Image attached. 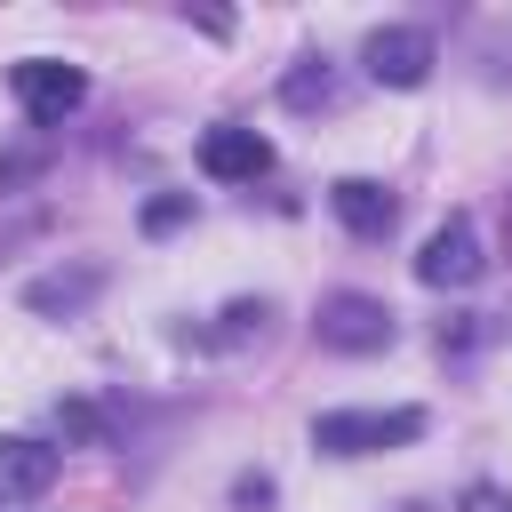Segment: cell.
<instances>
[{"mask_svg":"<svg viewBox=\"0 0 512 512\" xmlns=\"http://www.w3.org/2000/svg\"><path fill=\"white\" fill-rule=\"evenodd\" d=\"M424 432V408H344L312 424V448L328 456H376V448H408Z\"/></svg>","mask_w":512,"mask_h":512,"instance_id":"6da1fadb","label":"cell"},{"mask_svg":"<svg viewBox=\"0 0 512 512\" xmlns=\"http://www.w3.org/2000/svg\"><path fill=\"white\" fill-rule=\"evenodd\" d=\"M8 88H16V104H24L32 128H64V112L88 104V72L80 64H56V56H24L8 72Z\"/></svg>","mask_w":512,"mask_h":512,"instance_id":"7a4b0ae2","label":"cell"},{"mask_svg":"<svg viewBox=\"0 0 512 512\" xmlns=\"http://www.w3.org/2000/svg\"><path fill=\"white\" fill-rule=\"evenodd\" d=\"M320 344L328 352H384L392 344V304L384 296H360V288L320 296Z\"/></svg>","mask_w":512,"mask_h":512,"instance_id":"3957f363","label":"cell"},{"mask_svg":"<svg viewBox=\"0 0 512 512\" xmlns=\"http://www.w3.org/2000/svg\"><path fill=\"white\" fill-rule=\"evenodd\" d=\"M480 232H472V216H448L432 240H424V256H416V280L424 288H472L480 280Z\"/></svg>","mask_w":512,"mask_h":512,"instance_id":"277c9868","label":"cell"},{"mask_svg":"<svg viewBox=\"0 0 512 512\" xmlns=\"http://www.w3.org/2000/svg\"><path fill=\"white\" fill-rule=\"evenodd\" d=\"M264 168H272V144H264L256 128H232V120H224V128L200 136V176H208V184H256Z\"/></svg>","mask_w":512,"mask_h":512,"instance_id":"5b68a950","label":"cell"},{"mask_svg":"<svg viewBox=\"0 0 512 512\" xmlns=\"http://www.w3.org/2000/svg\"><path fill=\"white\" fill-rule=\"evenodd\" d=\"M368 80H384V88H416L424 72H432V32H416V24H392V32H368Z\"/></svg>","mask_w":512,"mask_h":512,"instance_id":"8992f818","label":"cell"},{"mask_svg":"<svg viewBox=\"0 0 512 512\" xmlns=\"http://www.w3.org/2000/svg\"><path fill=\"white\" fill-rule=\"evenodd\" d=\"M328 208L344 216V232H360V240H384L392 232V216H400V200L376 184V176H344L336 192H328Z\"/></svg>","mask_w":512,"mask_h":512,"instance_id":"52a82bcc","label":"cell"},{"mask_svg":"<svg viewBox=\"0 0 512 512\" xmlns=\"http://www.w3.org/2000/svg\"><path fill=\"white\" fill-rule=\"evenodd\" d=\"M48 488H56V448H40V440H0V504L48 496Z\"/></svg>","mask_w":512,"mask_h":512,"instance_id":"ba28073f","label":"cell"},{"mask_svg":"<svg viewBox=\"0 0 512 512\" xmlns=\"http://www.w3.org/2000/svg\"><path fill=\"white\" fill-rule=\"evenodd\" d=\"M96 288H104V272H96V264H80V272H48V280H32V288H24V304H32V312H80Z\"/></svg>","mask_w":512,"mask_h":512,"instance_id":"9c48e42d","label":"cell"},{"mask_svg":"<svg viewBox=\"0 0 512 512\" xmlns=\"http://www.w3.org/2000/svg\"><path fill=\"white\" fill-rule=\"evenodd\" d=\"M280 96H288V112H312V104H336V72H328V64H296Z\"/></svg>","mask_w":512,"mask_h":512,"instance_id":"30bf717a","label":"cell"},{"mask_svg":"<svg viewBox=\"0 0 512 512\" xmlns=\"http://www.w3.org/2000/svg\"><path fill=\"white\" fill-rule=\"evenodd\" d=\"M184 216H192V200H184V192H168V200H152V208H144V232H176Z\"/></svg>","mask_w":512,"mask_h":512,"instance_id":"8fae6325","label":"cell"},{"mask_svg":"<svg viewBox=\"0 0 512 512\" xmlns=\"http://www.w3.org/2000/svg\"><path fill=\"white\" fill-rule=\"evenodd\" d=\"M456 512H512V496H504V488H488V480H480V488H464V504H456Z\"/></svg>","mask_w":512,"mask_h":512,"instance_id":"7c38bea8","label":"cell"},{"mask_svg":"<svg viewBox=\"0 0 512 512\" xmlns=\"http://www.w3.org/2000/svg\"><path fill=\"white\" fill-rule=\"evenodd\" d=\"M232 504H272V480H264V472H256V480H240V488H232Z\"/></svg>","mask_w":512,"mask_h":512,"instance_id":"4fadbf2b","label":"cell"}]
</instances>
